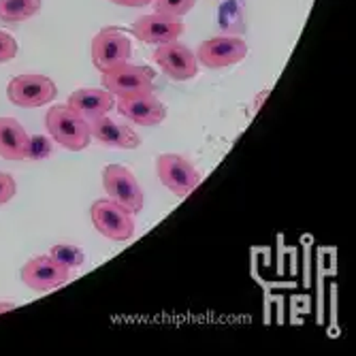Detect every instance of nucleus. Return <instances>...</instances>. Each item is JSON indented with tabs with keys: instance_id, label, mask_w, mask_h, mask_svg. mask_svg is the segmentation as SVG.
<instances>
[{
	"instance_id": "nucleus-1",
	"label": "nucleus",
	"mask_w": 356,
	"mask_h": 356,
	"mask_svg": "<svg viewBox=\"0 0 356 356\" xmlns=\"http://www.w3.org/2000/svg\"><path fill=\"white\" fill-rule=\"evenodd\" d=\"M49 137L69 152H81L90 145V122L69 105H54L45 115Z\"/></svg>"
},
{
	"instance_id": "nucleus-2",
	"label": "nucleus",
	"mask_w": 356,
	"mask_h": 356,
	"mask_svg": "<svg viewBox=\"0 0 356 356\" xmlns=\"http://www.w3.org/2000/svg\"><path fill=\"white\" fill-rule=\"evenodd\" d=\"M133 58V41L120 28H103L92 39V64L96 71L109 73Z\"/></svg>"
},
{
	"instance_id": "nucleus-3",
	"label": "nucleus",
	"mask_w": 356,
	"mask_h": 356,
	"mask_svg": "<svg viewBox=\"0 0 356 356\" xmlns=\"http://www.w3.org/2000/svg\"><path fill=\"white\" fill-rule=\"evenodd\" d=\"M103 186L107 197L128 209L133 216L143 211L145 194L131 169H126L124 165H107L103 171Z\"/></svg>"
},
{
	"instance_id": "nucleus-4",
	"label": "nucleus",
	"mask_w": 356,
	"mask_h": 356,
	"mask_svg": "<svg viewBox=\"0 0 356 356\" xmlns=\"http://www.w3.org/2000/svg\"><path fill=\"white\" fill-rule=\"evenodd\" d=\"M156 171L163 186L169 188L179 199H186L203 179L199 169L179 154H160L156 158Z\"/></svg>"
},
{
	"instance_id": "nucleus-5",
	"label": "nucleus",
	"mask_w": 356,
	"mask_h": 356,
	"mask_svg": "<svg viewBox=\"0 0 356 356\" xmlns=\"http://www.w3.org/2000/svg\"><path fill=\"white\" fill-rule=\"evenodd\" d=\"M92 224L94 229L99 231L103 237L111 239V241H128L135 235V220L133 213L124 209L122 205H118L111 199H101L94 201L92 209Z\"/></svg>"
},
{
	"instance_id": "nucleus-6",
	"label": "nucleus",
	"mask_w": 356,
	"mask_h": 356,
	"mask_svg": "<svg viewBox=\"0 0 356 356\" xmlns=\"http://www.w3.org/2000/svg\"><path fill=\"white\" fill-rule=\"evenodd\" d=\"M7 96L9 101L17 107L24 109H37L47 103H51L58 96V88L51 77L47 75H17L9 81L7 86Z\"/></svg>"
},
{
	"instance_id": "nucleus-7",
	"label": "nucleus",
	"mask_w": 356,
	"mask_h": 356,
	"mask_svg": "<svg viewBox=\"0 0 356 356\" xmlns=\"http://www.w3.org/2000/svg\"><path fill=\"white\" fill-rule=\"evenodd\" d=\"M154 71L149 67H137V64L126 62L120 69L103 73V88L111 92L118 99L126 96H139L154 92Z\"/></svg>"
},
{
	"instance_id": "nucleus-8",
	"label": "nucleus",
	"mask_w": 356,
	"mask_h": 356,
	"mask_svg": "<svg viewBox=\"0 0 356 356\" xmlns=\"http://www.w3.org/2000/svg\"><path fill=\"white\" fill-rule=\"evenodd\" d=\"M194 56L205 69H226L239 64L248 56V43L237 35H222L203 41Z\"/></svg>"
},
{
	"instance_id": "nucleus-9",
	"label": "nucleus",
	"mask_w": 356,
	"mask_h": 356,
	"mask_svg": "<svg viewBox=\"0 0 356 356\" xmlns=\"http://www.w3.org/2000/svg\"><path fill=\"white\" fill-rule=\"evenodd\" d=\"M19 275L28 288L37 290V293H49V290H56L69 282L71 269L54 261L49 254H43V256L30 258V261L22 267Z\"/></svg>"
},
{
	"instance_id": "nucleus-10",
	"label": "nucleus",
	"mask_w": 356,
	"mask_h": 356,
	"mask_svg": "<svg viewBox=\"0 0 356 356\" xmlns=\"http://www.w3.org/2000/svg\"><path fill=\"white\" fill-rule=\"evenodd\" d=\"M154 62L175 81H188L199 73V62L194 51L179 41L163 43L154 51Z\"/></svg>"
},
{
	"instance_id": "nucleus-11",
	"label": "nucleus",
	"mask_w": 356,
	"mask_h": 356,
	"mask_svg": "<svg viewBox=\"0 0 356 356\" xmlns=\"http://www.w3.org/2000/svg\"><path fill=\"white\" fill-rule=\"evenodd\" d=\"M184 28H186L184 22L177 17H169L163 13H149V15L137 17L131 32L143 43L163 45V43L177 41L184 35Z\"/></svg>"
},
{
	"instance_id": "nucleus-12",
	"label": "nucleus",
	"mask_w": 356,
	"mask_h": 356,
	"mask_svg": "<svg viewBox=\"0 0 356 356\" xmlns=\"http://www.w3.org/2000/svg\"><path fill=\"white\" fill-rule=\"evenodd\" d=\"M115 109L122 118L131 120L137 126H158L167 118V107L154 94H139L118 99Z\"/></svg>"
},
{
	"instance_id": "nucleus-13",
	"label": "nucleus",
	"mask_w": 356,
	"mask_h": 356,
	"mask_svg": "<svg viewBox=\"0 0 356 356\" xmlns=\"http://www.w3.org/2000/svg\"><path fill=\"white\" fill-rule=\"evenodd\" d=\"M90 122V133L92 139H96L99 143L107 145V147H118V149H135L141 145V139L135 131H131L126 124L109 118V115H101L88 120Z\"/></svg>"
},
{
	"instance_id": "nucleus-14",
	"label": "nucleus",
	"mask_w": 356,
	"mask_h": 356,
	"mask_svg": "<svg viewBox=\"0 0 356 356\" xmlns=\"http://www.w3.org/2000/svg\"><path fill=\"white\" fill-rule=\"evenodd\" d=\"M113 105V94L105 88H79L69 96V107L86 120L107 115Z\"/></svg>"
},
{
	"instance_id": "nucleus-15",
	"label": "nucleus",
	"mask_w": 356,
	"mask_h": 356,
	"mask_svg": "<svg viewBox=\"0 0 356 356\" xmlns=\"http://www.w3.org/2000/svg\"><path fill=\"white\" fill-rule=\"evenodd\" d=\"M28 133L15 118H0V156L5 160H26Z\"/></svg>"
},
{
	"instance_id": "nucleus-16",
	"label": "nucleus",
	"mask_w": 356,
	"mask_h": 356,
	"mask_svg": "<svg viewBox=\"0 0 356 356\" xmlns=\"http://www.w3.org/2000/svg\"><path fill=\"white\" fill-rule=\"evenodd\" d=\"M43 7V0H0V22L22 24L35 17Z\"/></svg>"
},
{
	"instance_id": "nucleus-17",
	"label": "nucleus",
	"mask_w": 356,
	"mask_h": 356,
	"mask_svg": "<svg viewBox=\"0 0 356 356\" xmlns=\"http://www.w3.org/2000/svg\"><path fill=\"white\" fill-rule=\"evenodd\" d=\"M218 24L226 35H237L245 30V13L241 0H226L220 5L218 11Z\"/></svg>"
},
{
	"instance_id": "nucleus-18",
	"label": "nucleus",
	"mask_w": 356,
	"mask_h": 356,
	"mask_svg": "<svg viewBox=\"0 0 356 356\" xmlns=\"http://www.w3.org/2000/svg\"><path fill=\"white\" fill-rule=\"evenodd\" d=\"M49 256L54 261H58L60 265H64L67 269H77L86 263V254L79 245L73 243H56L49 250Z\"/></svg>"
},
{
	"instance_id": "nucleus-19",
	"label": "nucleus",
	"mask_w": 356,
	"mask_h": 356,
	"mask_svg": "<svg viewBox=\"0 0 356 356\" xmlns=\"http://www.w3.org/2000/svg\"><path fill=\"white\" fill-rule=\"evenodd\" d=\"M194 5H197V0H154L156 13L177 17V19H181L186 13H190Z\"/></svg>"
},
{
	"instance_id": "nucleus-20",
	"label": "nucleus",
	"mask_w": 356,
	"mask_h": 356,
	"mask_svg": "<svg viewBox=\"0 0 356 356\" xmlns=\"http://www.w3.org/2000/svg\"><path fill=\"white\" fill-rule=\"evenodd\" d=\"M54 154V139L45 135H35L28 137L26 145V158L28 160H45Z\"/></svg>"
},
{
	"instance_id": "nucleus-21",
	"label": "nucleus",
	"mask_w": 356,
	"mask_h": 356,
	"mask_svg": "<svg viewBox=\"0 0 356 356\" xmlns=\"http://www.w3.org/2000/svg\"><path fill=\"white\" fill-rule=\"evenodd\" d=\"M17 56V41L15 37H11L9 32L0 30V64L9 62Z\"/></svg>"
},
{
	"instance_id": "nucleus-22",
	"label": "nucleus",
	"mask_w": 356,
	"mask_h": 356,
	"mask_svg": "<svg viewBox=\"0 0 356 356\" xmlns=\"http://www.w3.org/2000/svg\"><path fill=\"white\" fill-rule=\"evenodd\" d=\"M17 192V184L9 173L0 171V205H7Z\"/></svg>"
},
{
	"instance_id": "nucleus-23",
	"label": "nucleus",
	"mask_w": 356,
	"mask_h": 356,
	"mask_svg": "<svg viewBox=\"0 0 356 356\" xmlns=\"http://www.w3.org/2000/svg\"><path fill=\"white\" fill-rule=\"evenodd\" d=\"M113 5H120V7H133V9H141V7H147L152 0H111Z\"/></svg>"
},
{
	"instance_id": "nucleus-24",
	"label": "nucleus",
	"mask_w": 356,
	"mask_h": 356,
	"mask_svg": "<svg viewBox=\"0 0 356 356\" xmlns=\"http://www.w3.org/2000/svg\"><path fill=\"white\" fill-rule=\"evenodd\" d=\"M271 94V88H265V90H261V92H258L256 96H258V99H256V103H254V111H258V109H261V105H263V101L267 99V96Z\"/></svg>"
},
{
	"instance_id": "nucleus-25",
	"label": "nucleus",
	"mask_w": 356,
	"mask_h": 356,
	"mask_svg": "<svg viewBox=\"0 0 356 356\" xmlns=\"http://www.w3.org/2000/svg\"><path fill=\"white\" fill-rule=\"evenodd\" d=\"M17 305L15 303H11V301H3L0 303V314H5V312H11V309H15Z\"/></svg>"
}]
</instances>
